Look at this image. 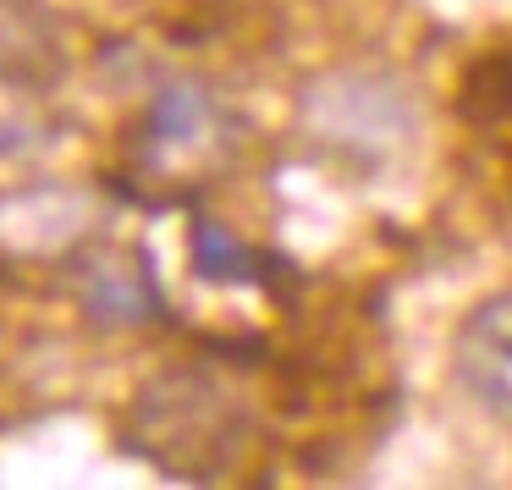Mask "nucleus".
<instances>
[{
	"label": "nucleus",
	"instance_id": "5",
	"mask_svg": "<svg viewBox=\"0 0 512 490\" xmlns=\"http://www.w3.org/2000/svg\"><path fill=\"white\" fill-rule=\"evenodd\" d=\"M67 72V45L45 0H0V83L56 89Z\"/></svg>",
	"mask_w": 512,
	"mask_h": 490
},
{
	"label": "nucleus",
	"instance_id": "1",
	"mask_svg": "<svg viewBox=\"0 0 512 490\" xmlns=\"http://www.w3.org/2000/svg\"><path fill=\"white\" fill-rule=\"evenodd\" d=\"M232 364V347H210V358H188L144 380L127 408L122 446L182 485H232L259 474L265 419Z\"/></svg>",
	"mask_w": 512,
	"mask_h": 490
},
{
	"label": "nucleus",
	"instance_id": "7",
	"mask_svg": "<svg viewBox=\"0 0 512 490\" xmlns=\"http://www.w3.org/2000/svg\"><path fill=\"white\" fill-rule=\"evenodd\" d=\"M457 116L485 138L490 149L512 160V50H490L463 72V94H457Z\"/></svg>",
	"mask_w": 512,
	"mask_h": 490
},
{
	"label": "nucleus",
	"instance_id": "2",
	"mask_svg": "<svg viewBox=\"0 0 512 490\" xmlns=\"http://www.w3.org/2000/svg\"><path fill=\"white\" fill-rule=\"evenodd\" d=\"M237 149V116L215 89L199 78H171L155 89L133 127L122 138V171L116 193L138 210L160 215L171 204H199V193L221 177V166Z\"/></svg>",
	"mask_w": 512,
	"mask_h": 490
},
{
	"label": "nucleus",
	"instance_id": "8",
	"mask_svg": "<svg viewBox=\"0 0 512 490\" xmlns=\"http://www.w3.org/2000/svg\"><path fill=\"white\" fill-rule=\"evenodd\" d=\"M342 122H353V111H342V100H336V111L325 116V133H331V138H347V144H375V138H391V133H375V127H342ZM358 122H408V105H402V94H391L386 83H375L369 111L358 116Z\"/></svg>",
	"mask_w": 512,
	"mask_h": 490
},
{
	"label": "nucleus",
	"instance_id": "6",
	"mask_svg": "<svg viewBox=\"0 0 512 490\" xmlns=\"http://www.w3.org/2000/svg\"><path fill=\"white\" fill-rule=\"evenodd\" d=\"M193 270H199L204 281H215V287H270L281 292L292 281V265L281 254H265V248L243 243V237L232 232V226L210 221V215L193 210Z\"/></svg>",
	"mask_w": 512,
	"mask_h": 490
},
{
	"label": "nucleus",
	"instance_id": "3",
	"mask_svg": "<svg viewBox=\"0 0 512 490\" xmlns=\"http://www.w3.org/2000/svg\"><path fill=\"white\" fill-rule=\"evenodd\" d=\"M61 287L83 303V314L100 325H144L166 320L160 281L144 248H111V243H67L61 254Z\"/></svg>",
	"mask_w": 512,
	"mask_h": 490
},
{
	"label": "nucleus",
	"instance_id": "4",
	"mask_svg": "<svg viewBox=\"0 0 512 490\" xmlns=\"http://www.w3.org/2000/svg\"><path fill=\"white\" fill-rule=\"evenodd\" d=\"M452 369L463 391L512 430V287L479 298L452 336Z\"/></svg>",
	"mask_w": 512,
	"mask_h": 490
}]
</instances>
